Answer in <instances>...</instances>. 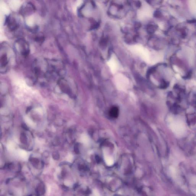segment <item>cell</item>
<instances>
[{
	"label": "cell",
	"instance_id": "7a4b0ae2",
	"mask_svg": "<svg viewBox=\"0 0 196 196\" xmlns=\"http://www.w3.org/2000/svg\"><path fill=\"white\" fill-rule=\"evenodd\" d=\"M14 51L6 42L1 43L0 48V71L1 73H7L11 68L14 58Z\"/></svg>",
	"mask_w": 196,
	"mask_h": 196
},
{
	"label": "cell",
	"instance_id": "3957f363",
	"mask_svg": "<svg viewBox=\"0 0 196 196\" xmlns=\"http://www.w3.org/2000/svg\"><path fill=\"white\" fill-rule=\"evenodd\" d=\"M5 26L8 33L12 37H16L19 35L21 30V20L16 14H10L5 19Z\"/></svg>",
	"mask_w": 196,
	"mask_h": 196
},
{
	"label": "cell",
	"instance_id": "6da1fadb",
	"mask_svg": "<svg viewBox=\"0 0 196 196\" xmlns=\"http://www.w3.org/2000/svg\"><path fill=\"white\" fill-rule=\"evenodd\" d=\"M64 71V66L61 62L46 58L36 59L32 67V71L36 79L40 77L53 78L61 75Z\"/></svg>",
	"mask_w": 196,
	"mask_h": 196
},
{
	"label": "cell",
	"instance_id": "5b68a950",
	"mask_svg": "<svg viewBox=\"0 0 196 196\" xmlns=\"http://www.w3.org/2000/svg\"><path fill=\"white\" fill-rule=\"evenodd\" d=\"M36 10L35 6L30 2L24 3L20 9V12L23 16H27L33 14Z\"/></svg>",
	"mask_w": 196,
	"mask_h": 196
},
{
	"label": "cell",
	"instance_id": "ba28073f",
	"mask_svg": "<svg viewBox=\"0 0 196 196\" xmlns=\"http://www.w3.org/2000/svg\"><path fill=\"white\" fill-rule=\"evenodd\" d=\"M23 128H24V129H25V130H28V128L27 126L26 125L24 124L23 125Z\"/></svg>",
	"mask_w": 196,
	"mask_h": 196
},
{
	"label": "cell",
	"instance_id": "8992f818",
	"mask_svg": "<svg viewBox=\"0 0 196 196\" xmlns=\"http://www.w3.org/2000/svg\"><path fill=\"white\" fill-rule=\"evenodd\" d=\"M58 84L60 87L61 90L66 94H68L69 95H71V91L69 85H68V82L64 78H61L58 81Z\"/></svg>",
	"mask_w": 196,
	"mask_h": 196
},
{
	"label": "cell",
	"instance_id": "277c9868",
	"mask_svg": "<svg viewBox=\"0 0 196 196\" xmlns=\"http://www.w3.org/2000/svg\"><path fill=\"white\" fill-rule=\"evenodd\" d=\"M14 50L15 54L25 58L27 57L30 53V47L26 40L24 38H20L14 42Z\"/></svg>",
	"mask_w": 196,
	"mask_h": 196
},
{
	"label": "cell",
	"instance_id": "52a82bcc",
	"mask_svg": "<svg viewBox=\"0 0 196 196\" xmlns=\"http://www.w3.org/2000/svg\"><path fill=\"white\" fill-rule=\"evenodd\" d=\"M20 141L22 143L24 144H27V137L26 134L24 132L22 133L20 135Z\"/></svg>",
	"mask_w": 196,
	"mask_h": 196
}]
</instances>
